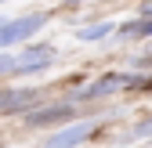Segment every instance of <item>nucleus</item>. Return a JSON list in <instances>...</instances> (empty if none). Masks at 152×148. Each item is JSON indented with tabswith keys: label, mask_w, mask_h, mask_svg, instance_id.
Masks as SVG:
<instances>
[{
	"label": "nucleus",
	"mask_w": 152,
	"mask_h": 148,
	"mask_svg": "<svg viewBox=\"0 0 152 148\" xmlns=\"http://www.w3.org/2000/svg\"><path fill=\"white\" fill-rule=\"evenodd\" d=\"M134 87H148V80L141 72H105V76L91 80L83 90H76V101L87 105V101H98V98H109V94H120V90H134Z\"/></svg>",
	"instance_id": "obj_1"
},
{
	"label": "nucleus",
	"mask_w": 152,
	"mask_h": 148,
	"mask_svg": "<svg viewBox=\"0 0 152 148\" xmlns=\"http://www.w3.org/2000/svg\"><path fill=\"white\" fill-rule=\"evenodd\" d=\"M87 112L80 108L76 98H65V101H51V105H36L22 116L26 126H58V123H72V119H83Z\"/></svg>",
	"instance_id": "obj_2"
},
{
	"label": "nucleus",
	"mask_w": 152,
	"mask_h": 148,
	"mask_svg": "<svg viewBox=\"0 0 152 148\" xmlns=\"http://www.w3.org/2000/svg\"><path fill=\"white\" fill-rule=\"evenodd\" d=\"M44 25H47V15H40V11L36 15H22V18H0V51L33 40Z\"/></svg>",
	"instance_id": "obj_3"
},
{
	"label": "nucleus",
	"mask_w": 152,
	"mask_h": 148,
	"mask_svg": "<svg viewBox=\"0 0 152 148\" xmlns=\"http://www.w3.org/2000/svg\"><path fill=\"white\" fill-rule=\"evenodd\" d=\"M54 58H58V51H54L51 44H29L15 54V69L11 76H36V72H47L54 65Z\"/></svg>",
	"instance_id": "obj_4"
},
{
	"label": "nucleus",
	"mask_w": 152,
	"mask_h": 148,
	"mask_svg": "<svg viewBox=\"0 0 152 148\" xmlns=\"http://www.w3.org/2000/svg\"><path fill=\"white\" fill-rule=\"evenodd\" d=\"M94 137V119H76V123H65L58 126L54 134L44 137V148H76Z\"/></svg>",
	"instance_id": "obj_5"
},
{
	"label": "nucleus",
	"mask_w": 152,
	"mask_h": 148,
	"mask_svg": "<svg viewBox=\"0 0 152 148\" xmlns=\"http://www.w3.org/2000/svg\"><path fill=\"white\" fill-rule=\"evenodd\" d=\"M112 33H116V22H112V18H102V22L80 25V29H76V40H80V44H98V40H109Z\"/></svg>",
	"instance_id": "obj_6"
},
{
	"label": "nucleus",
	"mask_w": 152,
	"mask_h": 148,
	"mask_svg": "<svg viewBox=\"0 0 152 148\" xmlns=\"http://www.w3.org/2000/svg\"><path fill=\"white\" fill-rule=\"evenodd\" d=\"M120 33L127 36V40H152V18L138 15V18H130V22H123Z\"/></svg>",
	"instance_id": "obj_7"
},
{
	"label": "nucleus",
	"mask_w": 152,
	"mask_h": 148,
	"mask_svg": "<svg viewBox=\"0 0 152 148\" xmlns=\"http://www.w3.org/2000/svg\"><path fill=\"white\" fill-rule=\"evenodd\" d=\"M11 69H15V54L0 51V80H4V76H11Z\"/></svg>",
	"instance_id": "obj_8"
},
{
	"label": "nucleus",
	"mask_w": 152,
	"mask_h": 148,
	"mask_svg": "<svg viewBox=\"0 0 152 148\" xmlns=\"http://www.w3.org/2000/svg\"><path fill=\"white\" fill-rule=\"evenodd\" d=\"M141 15H145V18H152V0H141Z\"/></svg>",
	"instance_id": "obj_9"
},
{
	"label": "nucleus",
	"mask_w": 152,
	"mask_h": 148,
	"mask_svg": "<svg viewBox=\"0 0 152 148\" xmlns=\"http://www.w3.org/2000/svg\"><path fill=\"white\" fill-rule=\"evenodd\" d=\"M65 7H80V4H87V0H62Z\"/></svg>",
	"instance_id": "obj_10"
},
{
	"label": "nucleus",
	"mask_w": 152,
	"mask_h": 148,
	"mask_svg": "<svg viewBox=\"0 0 152 148\" xmlns=\"http://www.w3.org/2000/svg\"><path fill=\"white\" fill-rule=\"evenodd\" d=\"M0 4H7V0H0Z\"/></svg>",
	"instance_id": "obj_11"
},
{
	"label": "nucleus",
	"mask_w": 152,
	"mask_h": 148,
	"mask_svg": "<svg viewBox=\"0 0 152 148\" xmlns=\"http://www.w3.org/2000/svg\"><path fill=\"white\" fill-rule=\"evenodd\" d=\"M0 148H7V144H0Z\"/></svg>",
	"instance_id": "obj_12"
}]
</instances>
